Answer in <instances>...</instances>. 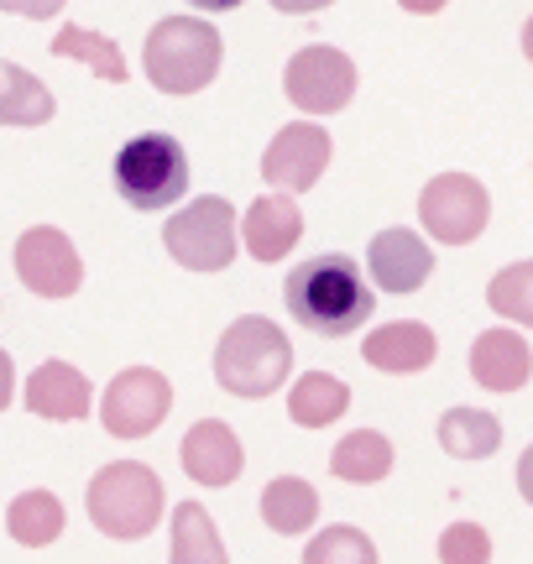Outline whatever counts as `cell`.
I'll return each mask as SVG.
<instances>
[{
	"instance_id": "cell-22",
	"label": "cell",
	"mask_w": 533,
	"mask_h": 564,
	"mask_svg": "<svg viewBox=\"0 0 533 564\" xmlns=\"http://www.w3.org/2000/svg\"><path fill=\"white\" fill-rule=\"evenodd\" d=\"M42 121H53L47 84L0 58V126H42Z\"/></svg>"
},
{
	"instance_id": "cell-19",
	"label": "cell",
	"mask_w": 533,
	"mask_h": 564,
	"mask_svg": "<svg viewBox=\"0 0 533 564\" xmlns=\"http://www.w3.org/2000/svg\"><path fill=\"white\" fill-rule=\"evenodd\" d=\"M346 408H350V387L340 377H329V371H308L287 392V413H293L298 429H325V423L346 419Z\"/></svg>"
},
{
	"instance_id": "cell-17",
	"label": "cell",
	"mask_w": 533,
	"mask_h": 564,
	"mask_svg": "<svg viewBox=\"0 0 533 564\" xmlns=\"http://www.w3.org/2000/svg\"><path fill=\"white\" fill-rule=\"evenodd\" d=\"M26 408L37 419L79 423L89 413V382H84V371L68 361H42L32 371V382H26Z\"/></svg>"
},
{
	"instance_id": "cell-10",
	"label": "cell",
	"mask_w": 533,
	"mask_h": 564,
	"mask_svg": "<svg viewBox=\"0 0 533 564\" xmlns=\"http://www.w3.org/2000/svg\"><path fill=\"white\" fill-rule=\"evenodd\" d=\"M329 152H335V141H329L325 126L287 121L262 152V178L272 183V194H304L329 167Z\"/></svg>"
},
{
	"instance_id": "cell-11",
	"label": "cell",
	"mask_w": 533,
	"mask_h": 564,
	"mask_svg": "<svg viewBox=\"0 0 533 564\" xmlns=\"http://www.w3.org/2000/svg\"><path fill=\"white\" fill-rule=\"evenodd\" d=\"M17 278L26 282L37 299H74L84 282V262L63 230L32 225L17 241Z\"/></svg>"
},
{
	"instance_id": "cell-14",
	"label": "cell",
	"mask_w": 533,
	"mask_h": 564,
	"mask_svg": "<svg viewBox=\"0 0 533 564\" xmlns=\"http://www.w3.org/2000/svg\"><path fill=\"white\" fill-rule=\"evenodd\" d=\"M304 236V215H298V204L287 199V194H262V199H251L247 220H241V241L257 262H283L287 251L298 246Z\"/></svg>"
},
{
	"instance_id": "cell-29",
	"label": "cell",
	"mask_w": 533,
	"mask_h": 564,
	"mask_svg": "<svg viewBox=\"0 0 533 564\" xmlns=\"http://www.w3.org/2000/svg\"><path fill=\"white\" fill-rule=\"evenodd\" d=\"M518 491H523V502L533 507V444L518 455Z\"/></svg>"
},
{
	"instance_id": "cell-8",
	"label": "cell",
	"mask_w": 533,
	"mask_h": 564,
	"mask_svg": "<svg viewBox=\"0 0 533 564\" xmlns=\"http://www.w3.org/2000/svg\"><path fill=\"white\" fill-rule=\"evenodd\" d=\"M418 220H424V230H429L434 241L466 246L487 230L492 199H487V188H481L471 173H439V178H429L424 194H418Z\"/></svg>"
},
{
	"instance_id": "cell-15",
	"label": "cell",
	"mask_w": 533,
	"mask_h": 564,
	"mask_svg": "<svg viewBox=\"0 0 533 564\" xmlns=\"http://www.w3.org/2000/svg\"><path fill=\"white\" fill-rule=\"evenodd\" d=\"M471 377L487 392H518L533 377V350L518 329H487L471 345Z\"/></svg>"
},
{
	"instance_id": "cell-21",
	"label": "cell",
	"mask_w": 533,
	"mask_h": 564,
	"mask_svg": "<svg viewBox=\"0 0 533 564\" xmlns=\"http://www.w3.org/2000/svg\"><path fill=\"white\" fill-rule=\"evenodd\" d=\"M439 444L450 449L455 460H487L502 444V419L481 413V408H450L439 419Z\"/></svg>"
},
{
	"instance_id": "cell-26",
	"label": "cell",
	"mask_w": 533,
	"mask_h": 564,
	"mask_svg": "<svg viewBox=\"0 0 533 564\" xmlns=\"http://www.w3.org/2000/svg\"><path fill=\"white\" fill-rule=\"evenodd\" d=\"M304 564H377V544H371L361 528L335 523V528H325V533L308 539Z\"/></svg>"
},
{
	"instance_id": "cell-31",
	"label": "cell",
	"mask_w": 533,
	"mask_h": 564,
	"mask_svg": "<svg viewBox=\"0 0 533 564\" xmlns=\"http://www.w3.org/2000/svg\"><path fill=\"white\" fill-rule=\"evenodd\" d=\"M6 11H17V17H53L58 6H6Z\"/></svg>"
},
{
	"instance_id": "cell-5",
	"label": "cell",
	"mask_w": 533,
	"mask_h": 564,
	"mask_svg": "<svg viewBox=\"0 0 533 564\" xmlns=\"http://www.w3.org/2000/svg\"><path fill=\"white\" fill-rule=\"evenodd\" d=\"M116 194H121L131 209H142V215H157L167 204L184 199L188 188V152L178 137H167V131H152V137H137L126 141L121 152H116Z\"/></svg>"
},
{
	"instance_id": "cell-12",
	"label": "cell",
	"mask_w": 533,
	"mask_h": 564,
	"mask_svg": "<svg viewBox=\"0 0 533 564\" xmlns=\"http://www.w3.org/2000/svg\"><path fill=\"white\" fill-rule=\"evenodd\" d=\"M178 460L199 486H230L241 470H247V455H241V440L236 429L220 419H199L178 444Z\"/></svg>"
},
{
	"instance_id": "cell-13",
	"label": "cell",
	"mask_w": 533,
	"mask_h": 564,
	"mask_svg": "<svg viewBox=\"0 0 533 564\" xmlns=\"http://www.w3.org/2000/svg\"><path fill=\"white\" fill-rule=\"evenodd\" d=\"M367 267H371V282L382 288V293H413V288H424L434 272V251L424 236H413V230H382L367 251Z\"/></svg>"
},
{
	"instance_id": "cell-16",
	"label": "cell",
	"mask_w": 533,
	"mask_h": 564,
	"mask_svg": "<svg viewBox=\"0 0 533 564\" xmlns=\"http://www.w3.org/2000/svg\"><path fill=\"white\" fill-rule=\"evenodd\" d=\"M361 356H367V366H377V371L409 377V371H424V366H434L439 345H434V329H429V324L392 319V324L371 329L367 340H361Z\"/></svg>"
},
{
	"instance_id": "cell-25",
	"label": "cell",
	"mask_w": 533,
	"mask_h": 564,
	"mask_svg": "<svg viewBox=\"0 0 533 564\" xmlns=\"http://www.w3.org/2000/svg\"><path fill=\"white\" fill-rule=\"evenodd\" d=\"M53 53L58 58H79V63H89L100 79H110V84H126V58H121V47L110 37H100V32H89V26H63L58 37H53Z\"/></svg>"
},
{
	"instance_id": "cell-18",
	"label": "cell",
	"mask_w": 533,
	"mask_h": 564,
	"mask_svg": "<svg viewBox=\"0 0 533 564\" xmlns=\"http://www.w3.org/2000/svg\"><path fill=\"white\" fill-rule=\"evenodd\" d=\"M314 518H319V491H314L304 476H278V481H266V491H262V523L272 528V533H283V539L308 533V528H314Z\"/></svg>"
},
{
	"instance_id": "cell-1",
	"label": "cell",
	"mask_w": 533,
	"mask_h": 564,
	"mask_svg": "<svg viewBox=\"0 0 533 564\" xmlns=\"http://www.w3.org/2000/svg\"><path fill=\"white\" fill-rule=\"evenodd\" d=\"M283 299H287V314L304 324V329L325 335V340L356 335L371 319V308H377V299H371V288H367V272L346 251H325V257L298 262L287 272Z\"/></svg>"
},
{
	"instance_id": "cell-4",
	"label": "cell",
	"mask_w": 533,
	"mask_h": 564,
	"mask_svg": "<svg viewBox=\"0 0 533 564\" xmlns=\"http://www.w3.org/2000/svg\"><path fill=\"white\" fill-rule=\"evenodd\" d=\"M84 502L105 539H146L163 518V476L142 460H116L95 470Z\"/></svg>"
},
{
	"instance_id": "cell-20",
	"label": "cell",
	"mask_w": 533,
	"mask_h": 564,
	"mask_svg": "<svg viewBox=\"0 0 533 564\" xmlns=\"http://www.w3.org/2000/svg\"><path fill=\"white\" fill-rule=\"evenodd\" d=\"M329 470H335L340 481H356V486L382 481V476L392 470V440L388 434H377V429H356V434H346V440L335 444Z\"/></svg>"
},
{
	"instance_id": "cell-2",
	"label": "cell",
	"mask_w": 533,
	"mask_h": 564,
	"mask_svg": "<svg viewBox=\"0 0 533 564\" xmlns=\"http://www.w3.org/2000/svg\"><path fill=\"white\" fill-rule=\"evenodd\" d=\"M293 371V345L272 319L247 314L236 319L215 345V382L230 398H272Z\"/></svg>"
},
{
	"instance_id": "cell-30",
	"label": "cell",
	"mask_w": 533,
	"mask_h": 564,
	"mask_svg": "<svg viewBox=\"0 0 533 564\" xmlns=\"http://www.w3.org/2000/svg\"><path fill=\"white\" fill-rule=\"evenodd\" d=\"M11 382H17V371H11V356L0 350V413L11 408Z\"/></svg>"
},
{
	"instance_id": "cell-23",
	"label": "cell",
	"mask_w": 533,
	"mask_h": 564,
	"mask_svg": "<svg viewBox=\"0 0 533 564\" xmlns=\"http://www.w3.org/2000/svg\"><path fill=\"white\" fill-rule=\"evenodd\" d=\"M167 564H226V544L199 502L173 507V560Z\"/></svg>"
},
{
	"instance_id": "cell-6",
	"label": "cell",
	"mask_w": 533,
	"mask_h": 564,
	"mask_svg": "<svg viewBox=\"0 0 533 564\" xmlns=\"http://www.w3.org/2000/svg\"><path fill=\"white\" fill-rule=\"evenodd\" d=\"M167 257L188 272H226L236 262V209L220 194H205L163 225Z\"/></svg>"
},
{
	"instance_id": "cell-24",
	"label": "cell",
	"mask_w": 533,
	"mask_h": 564,
	"mask_svg": "<svg viewBox=\"0 0 533 564\" xmlns=\"http://www.w3.org/2000/svg\"><path fill=\"white\" fill-rule=\"evenodd\" d=\"M6 528H11L17 544L47 549L63 533V502L53 491H21L17 502L6 507Z\"/></svg>"
},
{
	"instance_id": "cell-27",
	"label": "cell",
	"mask_w": 533,
	"mask_h": 564,
	"mask_svg": "<svg viewBox=\"0 0 533 564\" xmlns=\"http://www.w3.org/2000/svg\"><path fill=\"white\" fill-rule=\"evenodd\" d=\"M487 303L497 314H508L513 324H533V262H513L502 267L487 288Z\"/></svg>"
},
{
	"instance_id": "cell-28",
	"label": "cell",
	"mask_w": 533,
	"mask_h": 564,
	"mask_svg": "<svg viewBox=\"0 0 533 564\" xmlns=\"http://www.w3.org/2000/svg\"><path fill=\"white\" fill-rule=\"evenodd\" d=\"M439 564H492V539L481 523H450L439 533Z\"/></svg>"
},
{
	"instance_id": "cell-9",
	"label": "cell",
	"mask_w": 533,
	"mask_h": 564,
	"mask_svg": "<svg viewBox=\"0 0 533 564\" xmlns=\"http://www.w3.org/2000/svg\"><path fill=\"white\" fill-rule=\"evenodd\" d=\"M173 408V382L152 366H126L116 382L105 387L100 419L116 440H146Z\"/></svg>"
},
{
	"instance_id": "cell-3",
	"label": "cell",
	"mask_w": 533,
	"mask_h": 564,
	"mask_svg": "<svg viewBox=\"0 0 533 564\" xmlns=\"http://www.w3.org/2000/svg\"><path fill=\"white\" fill-rule=\"evenodd\" d=\"M142 58L163 95H199L220 74V32L199 17H163L146 32Z\"/></svg>"
},
{
	"instance_id": "cell-7",
	"label": "cell",
	"mask_w": 533,
	"mask_h": 564,
	"mask_svg": "<svg viewBox=\"0 0 533 564\" xmlns=\"http://www.w3.org/2000/svg\"><path fill=\"white\" fill-rule=\"evenodd\" d=\"M283 89L304 116H335L356 95V63L340 47H329V42H308V47H298L287 58Z\"/></svg>"
},
{
	"instance_id": "cell-32",
	"label": "cell",
	"mask_w": 533,
	"mask_h": 564,
	"mask_svg": "<svg viewBox=\"0 0 533 564\" xmlns=\"http://www.w3.org/2000/svg\"><path fill=\"white\" fill-rule=\"evenodd\" d=\"M523 53H529V63H533V17L523 21Z\"/></svg>"
}]
</instances>
